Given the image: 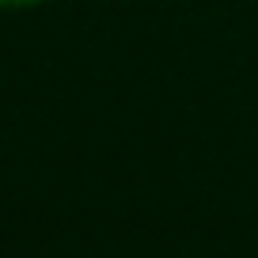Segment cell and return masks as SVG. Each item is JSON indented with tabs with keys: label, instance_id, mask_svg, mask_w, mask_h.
I'll return each instance as SVG.
<instances>
[{
	"label": "cell",
	"instance_id": "1",
	"mask_svg": "<svg viewBox=\"0 0 258 258\" xmlns=\"http://www.w3.org/2000/svg\"><path fill=\"white\" fill-rule=\"evenodd\" d=\"M34 4H46V0H0V8H34Z\"/></svg>",
	"mask_w": 258,
	"mask_h": 258
}]
</instances>
